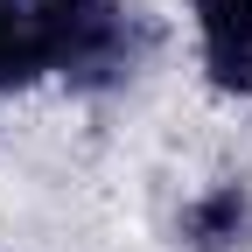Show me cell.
I'll use <instances>...</instances> for the list:
<instances>
[{
    "mask_svg": "<svg viewBox=\"0 0 252 252\" xmlns=\"http://www.w3.org/2000/svg\"><path fill=\"white\" fill-rule=\"evenodd\" d=\"M28 21L42 42V70L70 84H112L147 49V28L119 0H28Z\"/></svg>",
    "mask_w": 252,
    "mask_h": 252,
    "instance_id": "6da1fadb",
    "label": "cell"
},
{
    "mask_svg": "<svg viewBox=\"0 0 252 252\" xmlns=\"http://www.w3.org/2000/svg\"><path fill=\"white\" fill-rule=\"evenodd\" d=\"M49 77L42 70V42H35V21H28L21 0H0V91H21Z\"/></svg>",
    "mask_w": 252,
    "mask_h": 252,
    "instance_id": "277c9868",
    "label": "cell"
},
{
    "mask_svg": "<svg viewBox=\"0 0 252 252\" xmlns=\"http://www.w3.org/2000/svg\"><path fill=\"white\" fill-rule=\"evenodd\" d=\"M203 77L217 91H252V0H196Z\"/></svg>",
    "mask_w": 252,
    "mask_h": 252,
    "instance_id": "7a4b0ae2",
    "label": "cell"
},
{
    "mask_svg": "<svg viewBox=\"0 0 252 252\" xmlns=\"http://www.w3.org/2000/svg\"><path fill=\"white\" fill-rule=\"evenodd\" d=\"M175 231H182L189 252H238V245L252 238V189H245V182H217V189H203V196L182 210Z\"/></svg>",
    "mask_w": 252,
    "mask_h": 252,
    "instance_id": "3957f363",
    "label": "cell"
}]
</instances>
